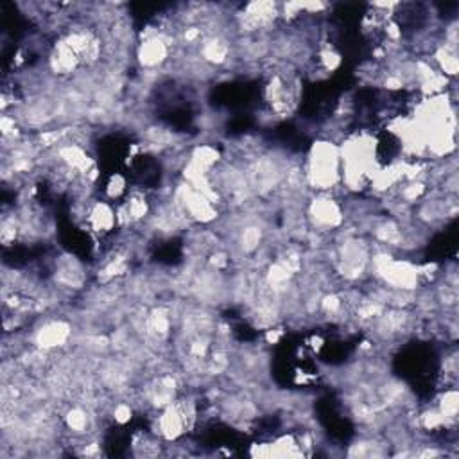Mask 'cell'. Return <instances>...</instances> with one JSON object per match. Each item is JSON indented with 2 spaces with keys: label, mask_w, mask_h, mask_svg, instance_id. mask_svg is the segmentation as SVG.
I'll return each mask as SVG.
<instances>
[{
  "label": "cell",
  "mask_w": 459,
  "mask_h": 459,
  "mask_svg": "<svg viewBox=\"0 0 459 459\" xmlns=\"http://www.w3.org/2000/svg\"><path fill=\"white\" fill-rule=\"evenodd\" d=\"M341 152L332 142H316L308 154L305 179L319 190H330L341 179Z\"/></svg>",
  "instance_id": "obj_1"
}]
</instances>
